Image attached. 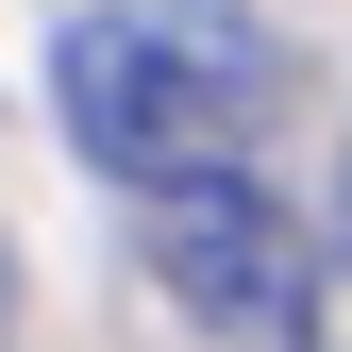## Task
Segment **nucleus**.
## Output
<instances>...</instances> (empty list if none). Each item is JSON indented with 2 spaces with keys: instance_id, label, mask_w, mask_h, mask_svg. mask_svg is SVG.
<instances>
[{
  "instance_id": "nucleus-1",
  "label": "nucleus",
  "mask_w": 352,
  "mask_h": 352,
  "mask_svg": "<svg viewBox=\"0 0 352 352\" xmlns=\"http://www.w3.org/2000/svg\"><path fill=\"white\" fill-rule=\"evenodd\" d=\"M51 101H67L84 168L151 201L185 168H235L285 118V34H252L235 0H101V17H67Z\"/></svg>"
},
{
  "instance_id": "nucleus-2",
  "label": "nucleus",
  "mask_w": 352,
  "mask_h": 352,
  "mask_svg": "<svg viewBox=\"0 0 352 352\" xmlns=\"http://www.w3.org/2000/svg\"><path fill=\"white\" fill-rule=\"evenodd\" d=\"M151 285L185 302V336H218V352H302L319 336V252H302V218L252 185V168L151 185Z\"/></svg>"
},
{
  "instance_id": "nucleus-3",
  "label": "nucleus",
  "mask_w": 352,
  "mask_h": 352,
  "mask_svg": "<svg viewBox=\"0 0 352 352\" xmlns=\"http://www.w3.org/2000/svg\"><path fill=\"white\" fill-rule=\"evenodd\" d=\"M336 252H352V151H336Z\"/></svg>"
}]
</instances>
